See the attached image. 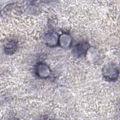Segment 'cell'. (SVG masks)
<instances>
[{"label":"cell","mask_w":120,"mask_h":120,"mask_svg":"<svg viewBox=\"0 0 120 120\" xmlns=\"http://www.w3.org/2000/svg\"><path fill=\"white\" fill-rule=\"evenodd\" d=\"M105 78L109 81L116 80L118 76L119 71L117 67L112 65L109 64L104 68L103 71Z\"/></svg>","instance_id":"1"}]
</instances>
